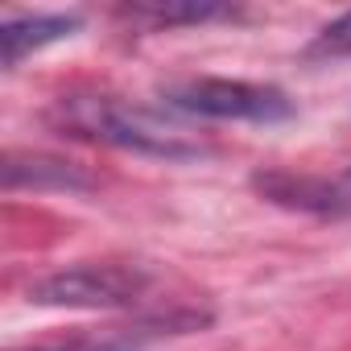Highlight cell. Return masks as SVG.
Segmentation results:
<instances>
[{"mask_svg":"<svg viewBox=\"0 0 351 351\" xmlns=\"http://www.w3.org/2000/svg\"><path fill=\"white\" fill-rule=\"evenodd\" d=\"M54 124L71 136L99 141V145L141 153V157H161V161H191V157L207 153L203 141H195L165 112L132 104L124 95H104V91L62 95L54 104Z\"/></svg>","mask_w":351,"mask_h":351,"instance_id":"cell-1","label":"cell"},{"mask_svg":"<svg viewBox=\"0 0 351 351\" xmlns=\"http://www.w3.org/2000/svg\"><path fill=\"white\" fill-rule=\"evenodd\" d=\"M161 273L141 261H87L46 273L29 285V302L62 310H149L161 306Z\"/></svg>","mask_w":351,"mask_h":351,"instance_id":"cell-2","label":"cell"},{"mask_svg":"<svg viewBox=\"0 0 351 351\" xmlns=\"http://www.w3.org/2000/svg\"><path fill=\"white\" fill-rule=\"evenodd\" d=\"M161 104L178 116L240 120V124H277L293 116V99L281 87L244 79H178L161 87Z\"/></svg>","mask_w":351,"mask_h":351,"instance_id":"cell-3","label":"cell"},{"mask_svg":"<svg viewBox=\"0 0 351 351\" xmlns=\"http://www.w3.org/2000/svg\"><path fill=\"white\" fill-rule=\"evenodd\" d=\"M79 29V17L75 13H25V17H9L0 25V62L9 71L21 66L29 54L71 38Z\"/></svg>","mask_w":351,"mask_h":351,"instance_id":"cell-4","label":"cell"},{"mask_svg":"<svg viewBox=\"0 0 351 351\" xmlns=\"http://www.w3.org/2000/svg\"><path fill=\"white\" fill-rule=\"evenodd\" d=\"M120 17L149 25V29H169V25H203V21H232L240 17L236 5H215V0H165V5H132L120 9Z\"/></svg>","mask_w":351,"mask_h":351,"instance_id":"cell-5","label":"cell"},{"mask_svg":"<svg viewBox=\"0 0 351 351\" xmlns=\"http://www.w3.org/2000/svg\"><path fill=\"white\" fill-rule=\"evenodd\" d=\"M5 186L17 191V186H34V191H46V186H58V191H87L91 178L71 165V161H58V157H29L21 161L17 153L5 157Z\"/></svg>","mask_w":351,"mask_h":351,"instance_id":"cell-6","label":"cell"},{"mask_svg":"<svg viewBox=\"0 0 351 351\" xmlns=\"http://www.w3.org/2000/svg\"><path fill=\"white\" fill-rule=\"evenodd\" d=\"M310 58H347L351 54V13L335 17L330 25H322L314 34V42L306 46Z\"/></svg>","mask_w":351,"mask_h":351,"instance_id":"cell-7","label":"cell"},{"mask_svg":"<svg viewBox=\"0 0 351 351\" xmlns=\"http://www.w3.org/2000/svg\"><path fill=\"white\" fill-rule=\"evenodd\" d=\"M302 207H322V211H351V165L339 173V178L335 182H326V186H318L314 195H302L298 199Z\"/></svg>","mask_w":351,"mask_h":351,"instance_id":"cell-8","label":"cell"},{"mask_svg":"<svg viewBox=\"0 0 351 351\" xmlns=\"http://www.w3.org/2000/svg\"><path fill=\"white\" fill-rule=\"evenodd\" d=\"M25 351H136V347L124 339H66V343H42Z\"/></svg>","mask_w":351,"mask_h":351,"instance_id":"cell-9","label":"cell"}]
</instances>
